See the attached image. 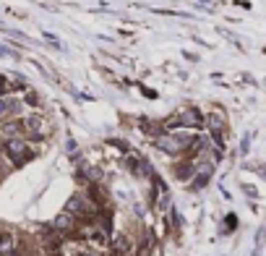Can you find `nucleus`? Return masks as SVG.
Wrapping results in <instances>:
<instances>
[{
	"instance_id": "f257e3e1",
	"label": "nucleus",
	"mask_w": 266,
	"mask_h": 256,
	"mask_svg": "<svg viewBox=\"0 0 266 256\" xmlns=\"http://www.w3.org/2000/svg\"><path fill=\"white\" fill-rule=\"evenodd\" d=\"M0 149H3V154L10 160V165H13V168H21V165H26V162H31L34 157H37V152L29 146V142H26L24 136L5 138Z\"/></svg>"
},
{
	"instance_id": "f03ea898",
	"label": "nucleus",
	"mask_w": 266,
	"mask_h": 256,
	"mask_svg": "<svg viewBox=\"0 0 266 256\" xmlns=\"http://www.w3.org/2000/svg\"><path fill=\"white\" fill-rule=\"evenodd\" d=\"M76 217L73 214H68V212H60V214H55V220H50V228L57 230V232H63V236H68V232H73L76 230Z\"/></svg>"
},
{
	"instance_id": "7ed1b4c3",
	"label": "nucleus",
	"mask_w": 266,
	"mask_h": 256,
	"mask_svg": "<svg viewBox=\"0 0 266 256\" xmlns=\"http://www.w3.org/2000/svg\"><path fill=\"white\" fill-rule=\"evenodd\" d=\"M172 170H175V178H178L180 183H188V180L196 176V162L186 157V160H180V162H178V165L172 168Z\"/></svg>"
},
{
	"instance_id": "20e7f679",
	"label": "nucleus",
	"mask_w": 266,
	"mask_h": 256,
	"mask_svg": "<svg viewBox=\"0 0 266 256\" xmlns=\"http://www.w3.org/2000/svg\"><path fill=\"white\" fill-rule=\"evenodd\" d=\"M206 126H209V131H227V118L222 110H214L206 115Z\"/></svg>"
},
{
	"instance_id": "39448f33",
	"label": "nucleus",
	"mask_w": 266,
	"mask_h": 256,
	"mask_svg": "<svg viewBox=\"0 0 266 256\" xmlns=\"http://www.w3.org/2000/svg\"><path fill=\"white\" fill-rule=\"evenodd\" d=\"M238 228V214L235 212H230L227 217H225V228H222V232H233Z\"/></svg>"
},
{
	"instance_id": "423d86ee",
	"label": "nucleus",
	"mask_w": 266,
	"mask_h": 256,
	"mask_svg": "<svg viewBox=\"0 0 266 256\" xmlns=\"http://www.w3.org/2000/svg\"><path fill=\"white\" fill-rule=\"evenodd\" d=\"M251 142H253V134H246V136H243V142H240V154H243V157L251 152Z\"/></svg>"
},
{
	"instance_id": "0eeeda50",
	"label": "nucleus",
	"mask_w": 266,
	"mask_h": 256,
	"mask_svg": "<svg viewBox=\"0 0 266 256\" xmlns=\"http://www.w3.org/2000/svg\"><path fill=\"white\" fill-rule=\"evenodd\" d=\"M107 144L115 146V149H120V152H128V142H123V138H107Z\"/></svg>"
},
{
	"instance_id": "6e6552de",
	"label": "nucleus",
	"mask_w": 266,
	"mask_h": 256,
	"mask_svg": "<svg viewBox=\"0 0 266 256\" xmlns=\"http://www.w3.org/2000/svg\"><path fill=\"white\" fill-rule=\"evenodd\" d=\"M240 188H243V194H246V196H248V199H259V191H256V188H253V186H251V183H243V186H240Z\"/></svg>"
},
{
	"instance_id": "1a4fd4ad",
	"label": "nucleus",
	"mask_w": 266,
	"mask_h": 256,
	"mask_svg": "<svg viewBox=\"0 0 266 256\" xmlns=\"http://www.w3.org/2000/svg\"><path fill=\"white\" fill-rule=\"evenodd\" d=\"M65 152L71 154V157H73V154L78 152V144H76V138H71V136L65 138Z\"/></svg>"
},
{
	"instance_id": "9d476101",
	"label": "nucleus",
	"mask_w": 266,
	"mask_h": 256,
	"mask_svg": "<svg viewBox=\"0 0 266 256\" xmlns=\"http://www.w3.org/2000/svg\"><path fill=\"white\" fill-rule=\"evenodd\" d=\"M24 102H26V104H31V108H37V104H39V97L34 94L31 89H26V100H24Z\"/></svg>"
},
{
	"instance_id": "9b49d317",
	"label": "nucleus",
	"mask_w": 266,
	"mask_h": 256,
	"mask_svg": "<svg viewBox=\"0 0 266 256\" xmlns=\"http://www.w3.org/2000/svg\"><path fill=\"white\" fill-rule=\"evenodd\" d=\"M0 58H18L13 50L8 48V44H0Z\"/></svg>"
},
{
	"instance_id": "f8f14e48",
	"label": "nucleus",
	"mask_w": 266,
	"mask_h": 256,
	"mask_svg": "<svg viewBox=\"0 0 266 256\" xmlns=\"http://www.w3.org/2000/svg\"><path fill=\"white\" fill-rule=\"evenodd\" d=\"M264 86H266V81H264Z\"/></svg>"
},
{
	"instance_id": "ddd939ff",
	"label": "nucleus",
	"mask_w": 266,
	"mask_h": 256,
	"mask_svg": "<svg viewBox=\"0 0 266 256\" xmlns=\"http://www.w3.org/2000/svg\"><path fill=\"white\" fill-rule=\"evenodd\" d=\"M0 138H3V136H0Z\"/></svg>"
}]
</instances>
